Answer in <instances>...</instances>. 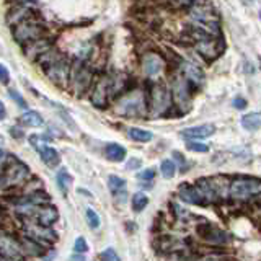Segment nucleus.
Wrapping results in <instances>:
<instances>
[{"label": "nucleus", "mask_w": 261, "mask_h": 261, "mask_svg": "<svg viewBox=\"0 0 261 261\" xmlns=\"http://www.w3.org/2000/svg\"><path fill=\"white\" fill-rule=\"evenodd\" d=\"M230 198L235 201H250L252 198H260L261 193V181L258 178H248V176H240L237 178L229 188Z\"/></svg>", "instance_id": "obj_1"}, {"label": "nucleus", "mask_w": 261, "mask_h": 261, "mask_svg": "<svg viewBox=\"0 0 261 261\" xmlns=\"http://www.w3.org/2000/svg\"><path fill=\"white\" fill-rule=\"evenodd\" d=\"M147 97L142 92H129L119 100L116 111L124 116H144L147 113Z\"/></svg>", "instance_id": "obj_2"}, {"label": "nucleus", "mask_w": 261, "mask_h": 261, "mask_svg": "<svg viewBox=\"0 0 261 261\" xmlns=\"http://www.w3.org/2000/svg\"><path fill=\"white\" fill-rule=\"evenodd\" d=\"M149 108H151V114L154 118L157 116L168 114L171 109V92L165 85H155L151 92V102H149Z\"/></svg>", "instance_id": "obj_3"}, {"label": "nucleus", "mask_w": 261, "mask_h": 261, "mask_svg": "<svg viewBox=\"0 0 261 261\" xmlns=\"http://www.w3.org/2000/svg\"><path fill=\"white\" fill-rule=\"evenodd\" d=\"M28 175H30V168H28L23 162H20L16 157L15 158L10 157L7 165H5V173H3L2 181L8 186H15V185L23 183L28 178Z\"/></svg>", "instance_id": "obj_4"}, {"label": "nucleus", "mask_w": 261, "mask_h": 261, "mask_svg": "<svg viewBox=\"0 0 261 261\" xmlns=\"http://www.w3.org/2000/svg\"><path fill=\"white\" fill-rule=\"evenodd\" d=\"M194 87L183 74H175L171 79V93L180 104H190Z\"/></svg>", "instance_id": "obj_5"}, {"label": "nucleus", "mask_w": 261, "mask_h": 261, "mask_svg": "<svg viewBox=\"0 0 261 261\" xmlns=\"http://www.w3.org/2000/svg\"><path fill=\"white\" fill-rule=\"evenodd\" d=\"M43 28L40 25H35L31 23V21H28L26 18L21 21V23H18L15 26L13 30V36L15 40L18 43H33L35 40H40L41 35H43Z\"/></svg>", "instance_id": "obj_6"}, {"label": "nucleus", "mask_w": 261, "mask_h": 261, "mask_svg": "<svg viewBox=\"0 0 261 261\" xmlns=\"http://www.w3.org/2000/svg\"><path fill=\"white\" fill-rule=\"evenodd\" d=\"M109 93H113V85H111L109 79H100L95 87H93V93H92V103L95 104L97 108H106L108 104V98Z\"/></svg>", "instance_id": "obj_7"}, {"label": "nucleus", "mask_w": 261, "mask_h": 261, "mask_svg": "<svg viewBox=\"0 0 261 261\" xmlns=\"http://www.w3.org/2000/svg\"><path fill=\"white\" fill-rule=\"evenodd\" d=\"M31 144H33V147L36 149V152L40 154L41 160L49 166V168H55V166L60 163V155H59V152L55 151L54 147L46 146L43 141L38 142V139L35 136L31 137Z\"/></svg>", "instance_id": "obj_8"}, {"label": "nucleus", "mask_w": 261, "mask_h": 261, "mask_svg": "<svg viewBox=\"0 0 261 261\" xmlns=\"http://www.w3.org/2000/svg\"><path fill=\"white\" fill-rule=\"evenodd\" d=\"M21 245L15 238L0 234V258H7V260H21Z\"/></svg>", "instance_id": "obj_9"}, {"label": "nucleus", "mask_w": 261, "mask_h": 261, "mask_svg": "<svg viewBox=\"0 0 261 261\" xmlns=\"http://www.w3.org/2000/svg\"><path fill=\"white\" fill-rule=\"evenodd\" d=\"M26 230H28V237L33 238L35 242H41V240L55 242V240H57V234H55V232H52L48 225L28 224L26 225Z\"/></svg>", "instance_id": "obj_10"}, {"label": "nucleus", "mask_w": 261, "mask_h": 261, "mask_svg": "<svg viewBox=\"0 0 261 261\" xmlns=\"http://www.w3.org/2000/svg\"><path fill=\"white\" fill-rule=\"evenodd\" d=\"M163 67H165L163 59L160 57L158 54L147 52V54L142 57V69H144V74H146L147 77L158 75L160 72L163 70Z\"/></svg>", "instance_id": "obj_11"}, {"label": "nucleus", "mask_w": 261, "mask_h": 261, "mask_svg": "<svg viewBox=\"0 0 261 261\" xmlns=\"http://www.w3.org/2000/svg\"><path fill=\"white\" fill-rule=\"evenodd\" d=\"M178 193H180V198H181L185 203L199 204V206L206 203V198H204V194L201 193V190H199L198 186L190 185V183H183V185L180 186Z\"/></svg>", "instance_id": "obj_12"}, {"label": "nucleus", "mask_w": 261, "mask_h": 261, "mask_svg": "<svg viewBox=\"0 0 261 261\" xmlns=\"http://www.w3.org/2000/svg\"><path fill=\"white\" fill-rule=\"evenodd\" d=\"M72 80H74V85L77 88V92L82 93V92H85V88L88 85H90L92 74L85 65H80V67L77 65V67L74 69V72H72Z\"/></svg>", "instance_id": "obj_13"}, {"label": "nucleus", "mask_w": 261, "mask_h": 261, "mask_svg": "<svg viewBox=\"0 0 261 261\" xmlns=\"http://www.w3.org/2000/svg\"><path fill=\"white\" fill-rule=\"evenodd\" d=\"M215 126L214 124H201V126H194V127H186L181 131L183 137L188 139H204L209 137L210 134H214Z\"/></svg>", "instance_id": "obj_14"}, {"label": "nucleus", "mask_w": 261, "mask_h": 261, "mask_svg": "<svg viewBox=\"0 0 261 261\" xmlns=\"http://www.w3.org/2000/svg\"><path fill=\"white\" fill-rule=\"evenodd\" d=\"M59 217V212L55 206H41L36 209V219H38V224L41 225H52L55 220Z\"/></svg>", "instance_id": "obj_15"}, {"label": "nucleus", "mask_w": 261, "mask_h": 261, "mask_svg": "<svg viewBox=\"0 0 261 261\" xmlns=\"http://www.w3.org/2000/svg\"><path fill=\"white\" fill-rule=\"evenodd\" d=\"M181 74L186 77L188 82H190L194 88L198 87V83H203V80H204V74L201 72V69L196 67L194 64H188V62L183 64Z\"/></svg>", "instance_id": "obj_16"}, {"label": "nucleus", "mask_w": 261, "mask_h": 261, "mask_svg": "<svg viewBox=\"0 0 261 261\" xmlns=\"http://www.w3.org/2000/svg\"><path fill=\"white\" fill-rule=\"evenodd\" d=\"M18 123L26 126V127H40V126L44 124V119L38 111H26L25 114L20 116Z\"/></svg>", "instance_id": "obj_17"}, {"label": "nucleus", "mask_w": 261, "mask_h": 261, "mask_svg": "<svg viewBox=\"0 0 261 261\" xmlns=\"http://www.w3.org/2000/svg\"><path fill=\"white\" fill-rule=\"evenodd\" d=\"M106 157L111 160V162H121V160H124L126 157V149L123 146H119V144H108L106 146Z\"/></svg>", "instance_id": "obj_18"}, {"label": "nucleus", "mask_w": 261, "mask_h": 261, "mask_svg": "<svg viewBox=\"0 0 261 261\" xmlns=\"http://www.w3.org/2000/svg\"><path fill=\"white\" fill-rule=\"evenodd\" d=\"M260 124H261V116H260V113H250V114H245L242 118L243 129H247L250 132L258 131L260 129Z\"/></svg>", "instance_id": "obj_19"}, {"label": "nucleus", "mask_w": 261, "mask_h": 261, "mask_svg": "<svg viewBox=\"0 0 261 261\" xmlns=\"http://www.w3.org/2000/svg\"><path fill=\"white\" fill-rule=\"evenodd\" d=\"M55 181H57V188L62 194H67L70 190V185H72V176L67 173V170H59L57 175H55Z\"/></svg>", "instance_id": "obj_20"}, {"label": "nucleus", "mask_w": 261, "mask_h": 261, "mask_svg": "<svg viewBox=\"0 0 261 261\" xmlns=\"http://www.w3.org/2000/svg\"><path fill=\"white\" fill-rule=\"evenodd\" d=\"M129 137L132 139V141H136V142H151L154 136H152V132H149L146 129H141V127H131L129 129Z\"/></svg>", "instance_id": "obj_21"}, {"label": "nucleus", "mask_w": 261, "mask_h": 261, "mask_svg": "<svg viewBox=\"0 0 261 261\" xmlns=\"http://www.w3.org/2000/svg\"><path fill=\"white\" fill-rule=\"evenodd\" d=\"M149 204V198L146 193H136L132 194V199H131V206L134 212H141L142 209H146V206Z\"/></svg>", "instance_id": "obj_22"}, {"label": "nucleus", "mask_w": 261, "mask_h": 261, "mask_svg": "<svg viewBox=\"0 0 261 261\" xmlns=\"http://www.w3.org/2000/svg\"><path fill=\"white\" fill-rule=\"evenodd\" d=\"M160 171H162L163 178L171 180L175 176V173H176V166H175L173 162H171V160H163L162 165H160Z\"/></svg>", "instance_id": "obj_23"}, {"label": "nucleus", "mask_w": 261, "mask_h": 261, "mask_svg": "<svg viewBox=\"0 0 261 261\" xmlns=\"http://www.w3.org/2000/svg\"><path fill=\"white\" fill-rule=\"evenodd\" d=\"M108 185H109V190L113 193H118V191H123L126 190V180L124 178H119V176H114L111 175L108 178Z\"/></svg>", "instance_id": "obj_24"}, {"label": "nucleus", "mask_w": 261, "mask_h": 261, "mask_svg": "<svg viewBox=\"0 0 261 261\" xmlns=\"http://www.w3.org/2000/svg\"><path fill=\"white\" fill-rule=\"evenodd\" d=\"M87 222H88V225H90V229H98L100 227V217H98V214L93 210L92 208H88L87 209Z\"/></svg>", "instance_id": "obj_25"}, {"label": "nucleus", "mask_w": 261, "mask_h": 261, "mask_svg": "<svg viewBox=\"0 0 261 261\" xmlns=\"http://www.w3.org/2000/svg\"><path fill=\"white\" fill-rule=\"evenodd\" d=\"M186 147H188V151L199 152V154H206L209 151V147L206 146V144H201V142H188Z\"/></svg>", "instance_id": "obj_26"}, {"label": "nucleus", "mask_w": 261, "mask_h": 261, "mask_svg": "<svg viewBox=\"0 0 261 261\" xmlns=\"http://www.w3.org/2000/svg\"><path fill=\"white\" fill-rule=\"evenodd\" d=\"M100 260H106V261H118L119 255L114 252L113 248H106L103 253H100Z\"/></svg>", "instance_id": "obj_27"}, {"label": "nucleus", "mask_w": 261, "mask_h": 261, "mask_svg": "<svg viewBox=\"0 0 261 261\" xmlns=\"http://www.w3.org/2000/svg\"><path fill=\"white\" fill-rule=\"evenodd\" d=\"M8 95H10V98H12L16 104H18L20 108H26V102H25L23 97H21L16 90H8Z\"/></svg>", "instance_id": "obj_28"}, {"label": "nucleus", "mask_w": 261, "mask_h": 261, "mask_svg": "<svg viewBox=\"0 0 261 261\" xmlns=\"http://www.w3.org/2000/svg\"><path fill=\"white\" fill-rule=\"evenodd\" d=\"M74 250L77 253H85L88 250V245H87V240L83 237H79L74 243Z\"/></svg>", "instance_id": "obj_29"}, {"label": "nucleus", "mask_w": 261, "mask_h": 261, "mask_svg": "<svg viewBox=\"0 0 261 261\" xmlns=\"http://www.w3.org/2000/svg\"><path fill=\"white\" fill-rule=\"evenodd\" d=\"M137 176H139V180H142V181H151L155 176V170L154 168H147V170L141 171Z\"/></svg>", "instance_id": "obj_30"}, {"label": "nucleus", "mask_w": 261, "mask_h": 261, "mask_svg": "<svg viewBox=\"0 0 261 261\" xmlns=\"http://www.w3.org/2000/svg\"><path fill=\"white\" fill-rule=\"evenodd\" d=\"M10 82V74H8V69L5 67L3 64H0V83H8Z\"/></svg>", "instance_id": "obj_31"}, {"label": "nucleus", "mask_w": 261, "mask_h": 261, "mask_svg": "<svg viewBox=\"0 0 261 261\" xmlns=\"http://www.w3.org/2000/svg\"><path fill=\"white\" fill-rule=\"evenodd\" d=\"M141 160H139V158H132V160H129V162H127V170H137L139 168V166H141Z\"/></svg>", "instance_id": "obj_32"}, {"label": "nucleus", "mask_w": 261, "mask_h": 261, "mask_svg": "<svg viewBox=\"0 0 261 261\" xmlns=\"http://www.w3.org/2000/svg\"><path fill=\"white\" fill-rule=\"evenodd\" d=\"M234 106H235L237 109L247 108V100H243V98H235V100H234Z\"/></svg>", "instance_id": "obj_33"}, {"label": "nucleus", "mask_w": 261, "mask_h": 261, "mask_svg": "<svg viewBox=\"0 0 261 261\" xmlns=\"http://www.w3.org/2000/svg\"><path fill=\"white\" fill-rule=\"evenodd\" d=\"M5 114H7V109H5V104L0 102V119H3Z\"/></svg>", "instance_id": "obj_34"}, {"label": "nucleus", "mask_w": 261, "mask_h": 261, "mask_svg": "<svg viewBox=\"0 0 261 261\" xmlns=\"http://www.w3.org/2000/svg\"><path fill=\"white\" fill-rule=\"evenodd\" d=\"M72 260H85V257H83V255H74Z\"/></svg>", "instance_id": "obj_35"}, {"label": "nucleus", "mask_w": 261, "mask_h": 261, "mask_svg": "<svg viewBox=\"0 0 261 261\" xmlns=\"http://www.w3.org/2000/svg\"><path fill=\"white\" fill-rule=\"evenodd\" d=\"M240 2H243L245 5H252V3H253V0H240Z\"/></svg>", "instance_id": "obj_36"}, {"label": "nucleus", "mask_w": 261, "mask_h": 261, "mask_svg": "<svg viewBox=\"0 0 261 261\" xmlns=\"http://www.w3.org/2000/svg\"><path fill=\"white\" fill-rule=\"evenodd\" d=\"M0 185H2V178H0Z\"/></svg>", "instance_id": "obj_37"}]
</instances>
